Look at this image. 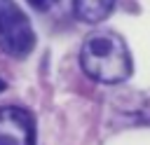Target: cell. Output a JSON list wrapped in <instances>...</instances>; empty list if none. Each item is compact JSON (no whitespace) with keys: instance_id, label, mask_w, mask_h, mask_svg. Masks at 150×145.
<instances>
[{"instance_id":"8992f818","label":"cell","mask_w":150,"mask_h":145,"mask_svg":"<svg viewBox=\"0 0 150 145\" xmlns=\"http://www.w3.org/2000/svg\"><path fill=\"white\" fill-rule=\"evenodd\" d=\"M2 89H5V80H0V91H2Z\"/></svg>"},{"instance_id":"7a4b0ae2","label":"cell","mask_w":150,"mask_h":145,"mask_svg":"<svg viewBox=\"0 0 150 145\" xmlns=\"http://www.w3.org/2000/svg\"><path fill=\"white\" fill-rule=\"evenodd\" d=\"M35 47V33L28 16L14 0H0V51L12 58H26Z\"/></svg>"},{"instance_id":"3957f363","label":"cell","mask_w":150,"mask_h":145,"mask_svg":"<svg viewBox=\"0 0 150 145\" xmlns=\"http://www.w3.org/2000/svg\"><path fill=\"white\" fill-rule=\"evenodd\" d=\"M0 145H35V122L28 110L0 108Z\"/></svg>"},{"instance_id":"277c9868","label":"cell","mask_w":150,"mask_h":145,"mask_svg":"<svg viewBox=\"0 0 150 145\" xmlns=\"http://www.w3.org/2000/svg\"><path fill=\"white\" fill-rule=\"evenodd\" d=\"M115 7V0H73V12L84 23L103 21Z\"/></svg>"},{"instance_id":"5b68a950","label":"cell","mask_w":150,"mask_h":145,"mask_svg":"<svg viewBox=\"0 0 150 145\" xmlns=\"http://www.w3.org/2000/svg\"><path fill=\"white\" fill-rule=\"evenodd\" d=\"M26 2H28L33 9H38V12H47V9H49V7H54L59 0H26Z\"/></svg>"},{"instance_id":"6da1fadb","label":"cell","mask_w":150,"mask_h":145,"mask_svg":"<svg viewBox=\"0 0 150 145\" xmlns=\"http://www.w3.org/2000/svg\"><path fill=\"white\" fill-rule=\"evenodd\" d=\"M80 65L91 80L103 84H120L134 70L124 37L110 28L94 30L84 37L80 49Z\"/></svg>"}]
</instances>
